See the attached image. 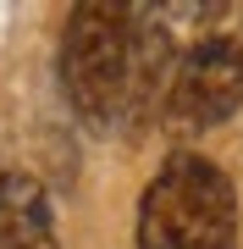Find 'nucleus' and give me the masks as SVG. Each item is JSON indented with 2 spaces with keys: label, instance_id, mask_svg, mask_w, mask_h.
I'll list each match as a JSON object with an SVG mask.
<instances>
[{
  "label": "nucleus",
  "instance_id": "f257e3e1",
  "mask_svg": "<svg viewBox=\"0 0 243 249\" xmlns=\"http://www.w3.org/2000/svg\"><path fill=\"white\" fill-rule=\"evenodd\" d=\"M133 249H238V188L199 150H171L138 199Z\"/></svg>",
  "mask_w": 243,
  "mask_h": 249
},
{
  "label": "nucleus",
  "instance_id": "f03ea898",
  "mask_svg": "<svg viewBox=\"0 0 243 249\" xmlns=\"http://www.w3.org/2000/svg\"><path fill=\"white\" fill-rule=\"evenodd\" d=\"M127 67H133V6L83 0L61 28V94L89 133L127 127Z\"/></svg>",
  "mask_w": 243,
  "mask_h": 249
},
{
  "label": "nucleus",
  "instance_id": "7ed1b4c3",
  "mask_svg": "<svg viewBox=\"0 0 243 249\" xmlns=\"http://www.w3.org/2000/svg\"><path fill=\"white\" fill-rule=\"evenodd\" d=\"M238 106H243V6H205L166 83L161 127L171 139H194L221 127Z\"/></svg>",
  "mask_w": 243,
  "mask_h": 249
},
{
  "label": "nucleus",
  "instance_id": "20e7f679",
  "mask_svg": "<svg viewBox=\"0 0 243 249\" xmlns=\"http://www.w3.org/2000/svg\"><path fill=\"white\" fill-rule=\"evenodd\" d=\"M0 249H61L55 205L33 172H0Z\"/></svg>",
  "mask_w": 243,
  "mask_h": 249
}]
</instances>
